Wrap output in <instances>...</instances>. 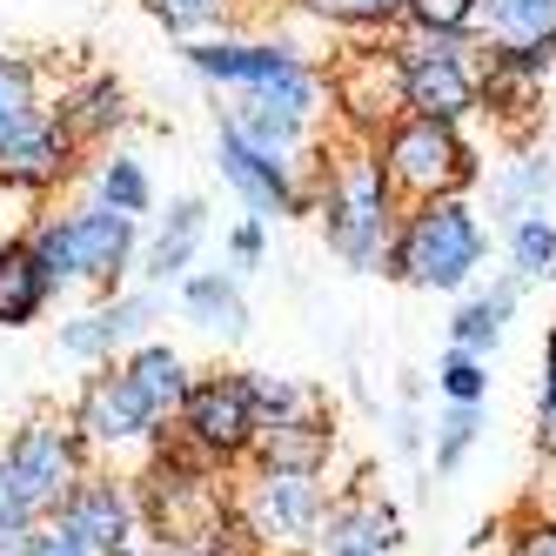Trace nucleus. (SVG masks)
I'll return each mask as SVG.
<instances>
[{"mask_svg":"<svg viewBox=\"0 0 556 556\" xmlns=\"http://www.w3.org/2000/svg\"><path fill=\"white\" fill-rule=\"evenodd\" d=\"M188 422L208 450H249L255 443V403H249V382H208L188 395Z\"/></svg>","mask_w":556,"mask_h":556,"instance_id":"obj_9","label":"nucleus"},{"mask_svg":"<svg viewBox=\"0 0 556 556\" xmlns=\"http://www.w3.org/2000/svg\"><path fill=\"white\" fill-rule=\"evenodd\" d=\"M543 456H556V389L543 395Z\"/></svg>","mask_w":556,"mask_h":556,"instance_id":"obj_34","label":"nucleus"},{"mask_svg":"<svg viewBox=\"0 0 556 556\" xmlns=\"http://www.w3.org/2000/svg\"><path fill=\"white\" fill-rule=\"evenodd\" d=\"M403 88H409V101L429 114V122H456V114L469 108V74H463V61L450 54V48H422V54H409V67H403Z\"/></svg>","mask_w":556,"mask_h":556,"instance_id":"obj_10","label":"nucleus"},{"mask_svg":"<svg viewBox=\"0 0 556 556\" xmlns=\"http://www.w3.org/2000/svg\"><path fill=\"white\" fill-rule=\"evenodd\" d=\"M128 382L141 389V403H148L154 416H162L168 403H181V363H175L168 349H141L135 369H128Z\"/></svg>","mask_w":556,"mask_h":556,"instance_id":"obj_22","label":"nucleus"},{"mask_svg":"<svg viewBox=\"0 0 556 556\" xmlns=\"http://www.w3.org/2000/svg\"><path fill=\"white\" fill-rule=\"evenodd\" d=\"M516 268H523V275H549L556 268V228L549 222H523V228H516Z\"/></svg>","mask_w":556,"mask_h":556,"instance_id":"obj_27","label":"nucleus"},{"mask_svg":"<svg viewBox=\"0 0 556 556\" xmlns=\"http://www.w3.org/2000/svg\"><path fill=\"white\" fill-rule=\"evenodd\" d=\"M128 242H135L128 215L94 208V215H74L67 228H48L41 242H34V262H41L48 282L54 275H114L128 262Z\"/></svg>","mask_w":556,"mask_h":556,"instance_id":"obj_2","label":"nucleus"},{"mask_svg":"<svg viewBox=\"0 0 556 556\" xmlns=\"http://www.w3.org/2000/svg\"><path fill=\"white\" fill-rule=\"evenodd\" d=\"M409 14L422 27H435V34H450V27H463L476 14V0H409Z\"/></svg>","mask_w":556,"mask_h":556,"instance_id":"obj_30","label":"nucleus"},{"mask_svg":"<svg viewBox=\"0 0 556 556\" xmlns=\"http://www.w3.org/2000/svg\"><path fill=\"white\" fill-rule=\"evenodd\" d=\"M14 476L27 483L34 509H61L67 490H74V450H67V435L61 429H21L14 435V450H8Z\"/></svg>","mask_w":556,"mask_h":556,"instance_id":"obj_8","label":"nucleus"},{"mask_svg":"<svg viewBox=\"0 0 556 556\" xmlns=\"http://www.w3.org/2000/svg\"><path fill=\"white\" fill-rule=\"evenodd\" d=\"M443 389L456 395V403H476V395H483V369L469 363V349H456L450 363H443Z\"/></svg>","mask_w":556,"mask_h":556,"instance_id":"obj_31","label":"nucleus"},{"mask_svg":"<svg viewBox=\"0 0 556 556\" xmlns=\"http://www.w3.org/2000/svg\"><path fill=\"white\" fill-rule=\"evenodd\" d=\"M476 249H483V235H476L469 208L456 202H435L416 215V228L403 235V249H395V268L409 275L422 289H456L463 275L476 268Z\"/></svg>","mask_w":556,"mask_h":556,"instance_id":"obj_1","label":"nucleus"},{"mask_svg":"<svg viewBox=\"0 0 556 556\" xmlns=\"http://www.w3.org/2000/svg\"><path fill=\"white\" fill-rule=\"evenodd\" d=\"M154 315V302L148 295H135V302H114L108 315H88V323H74V329H61V349L67 355H101V349H114L122 336H135L141 323Z\"/></svg>","mask_w":556,"mask_h":556,"instance_id":"obj_15","label":"nucleus"},{"mask_svg":"<svg viewBox=\"0 0 556 556\" xmlns=\"http://www.w3.org/2000/svg\"><path fill=\"white\" fill-rule=\"evenodd\" d=\"M490 21H496V34H509V41L543 48L556 34V0H490Z\"/></svg>","mask_w":556,"mask_h":556,"instance_id":"obj_20","label":"nucleus"},{"mask_svg":"<svg viewBox=\"0 0 556 556\" xmlns=\"http://www.w3.org/2000/svg\"><path fill=\"white\" fill-rule=\"evenodd\" d=\"M34 128V81H27V67L0 54V148H8L14 135Z\"/></svg>","mask_w":556,"mask_h":556,"instance_id":"obj_23","label":"nucleus"},{"mask_svg":"<svg viewBox=\"0 0 556 556\" xmlns=\"http://www.w3.org/2000/svg\"><path fill=\"white\" fill-rule=\"evenodd\" d=\"M295 122H302V114L295 108H282V101H255V108H242V114H235V122H228V135H242L249 148H262V154H282L289 141H295Z\"/></svg>","mask_w":556,"mask_h":556,"instance_id":"obj_18","label":"nucleus"},{"mask_svg":"<svg viewBox=\"0 0 556 556\" xmlns=\"http://www.w3.org/2000/svg\"><path fill=\"white\" fill-rule=\"evenodd\" d=\"M194 242H202V202H181L175 222L162 228V242H154V255H148V275H181Z\"/></svg>","mask_w":556,"mask_h":556,"instance_id":"obj_21","label":"nucleus"},{"mask_svg":"<svg viewBox=\"0 0 556 556\" xmlns=\"http://www.w3.org/2000/svg\"><path fill=\"white\" fill-rule=\"evenodd\" d=\"M222 175L249 194V202L262 208V215H275V208H289V181H282V162L275 154H262V148H249L242 135H222Z\"/></svg>","mask_w":556,"mask_h":556,"instance_id":"obj_13","label":"nucleus"},{"mask_svg":"<svg viewBox=\"0 0 556 556\" xmlns=\"http://www.w3.org/2000/svg\"><path fill=\"white\" fill-rule=\"evenodd\" d=\"M323 530V496H315L308 476H262V490L249 503V536L262 543H308Z\"/></svg>","mask_w":556,"mask_h":556,"instance_id":"obj_5","label":"nucleus"},{"mask_svg":"<svg viewBox=\"0 0 556 556\" xmlns=\"http://www.w3.org/2000/svg\"><path fill=\"white\" fill-rule=\"evenodd\" d=\"M389 162H395V175L416 181V188H450V181H469V154H463V141L450 135V122H429V114H422L416 128L395 135Z\"/></svg>","mask_w":556,"mask_h":556,"instance_id":"obj_6","label":"nucleus"},{"mask_svg":"<svg viewBox=\"0 0 556 556\" xmlns=\"http://www.w3.org/2000/svg\"><path fill=\"white\" fill-rule=\"evenodd\" d=\"M469 443H476V403H456V416L443 422V443H435V469H456Z\"/></svg>","mask_w":556,"mask_h":556,"instance_id":"obj_28","label":"nucleus"},{"mask_svg":"<svg viewBox=\"0 0 556 556\" xmlns=\"http://www.w3.org/2000/svg\"><path fill=\"white\" fill-rule=\"evenodd\" d=\"M154 14H162L168 27H194V21H208L215 14V0H148Z\"/></svg>","mask_w":556,"mask_h":556,"instance_id":"obj_33","label":"nucleus"},{"mask_svg":"<svg viewBox=\"0 0 556 556\" xmlns=\"http://www.w3.org/2000/svg\"><path fill=\"white\" fill-rule=\"evenodd\" d=\"M509 556H556V523H523L509 536Z\"/></svg>","mask_w":556,"mask_h":556,"instance_id":"obj_32","label":"nucleus"},{"mask_svg":"<svg viewBox=\"0 0 556 556\" xmlns=\"http://www.w3.org/2000/svg\"><path fill=\"white\" fill-rule=\"evenodd\" d=\"M323 8H342V14H382V8H395V0H323Z\"/></svg>","mask_w":556,"mask_h":556,"instance_id":"obj_35","label":"nucleus"},{"mask_svg":"<svg viewBox=\"0 0 556 556\" xmlns=\"http://www.w3.org/2000/svg\"><path fill=\"white\" fill-rule=\"evenodd\" d=\"M27 556H94L81 536H74L67 523H61V516H54V523L48 530H27Z\"/></svg>","mask_w":556,"mask_h":556,"instance_id":"obj_29","label":"nucleus"},{"mask_svg":"<svg viewBox=\"0 0 556 556\" xmlns=\"http://www.w3.org/2000/svg\"><path fill=\"white\" fill-rule=\"evenodd\" d=\"M34 516H41V509H34L27 483L14 476V463L0 456V536H27V530H34Z\"/></svg>","mask_w":556,"mask_h":556,"instance_id":"obj_25","label":"nucleus"},{"mask_svg":"<svg viewBox=\"0 0 556 556\" xmlns=\"http://www.w3.org/2000/svg\"><path fill=\"white\" fill-rule=\"evenodd\" d=\"M329 463V429H315V422H275L262 435V469L275 476H315Z\"/></svg>","mask_w":556,"mask_h":556,"instance_id":"obj_14","label":"nucleus"},{"mask_svg":"<svg viewBox=\"0 0 556 556\" xmlns=\"http://www.w3.org/2000/svg\"><path fill=\"white\" fill-rule=\"evenodd\" d=\"M509 302H516V289H496V295H483V302H469V308L456 315V349H483V342H496Z\"/></svg>","mask_w":556,"mask_h":556,"instance_id":"obj_24","label":"nucleus"},{"mask_svg":"<svg viewBox=\"0 0 556 556\" xmlns=\"http://www.w3.org/2000/svg\"><path fill=\"white\" fill-rule=\"evenodd\" d=\"M154 409L141 403V389L128 376H101L88 389V409H81V429L101 435V443H135V435H148Z\"/></svg>","mask_w":556,"mask_h":556,"instance_id":"obj_12","label":"nucleus"},{"mask_svg":"<svg viewBox=\"0 0 556 556\" xmlns=\"http://www.w3.org/2000/svg\"><path fill=\"white\" fill-rule=\"evenodd\" d=\"M188 315L202 329H222V336H242L249 329V308H242V295H235V282H222V275L188 282Z\"/></svg>","mask_w":556,"mask_h":556,"instance_id":"obj_17","label":"nucleus"},{"mask_svg":"<svg viewBox=\"0 0 556 556\" xmlns=\"http://www.w3.org/2000/svg\"><path fill=\"white\" fill-rule=\"evenodd\" d=\"M194 67L202 74H222V81H249V88H262L268 101H282V108H308V74H302V61L295 54H282V48H194Z\"/></svg>","mask_w":556,"mask_h":556,"instance_id":"obj_3","label":"nucleus"},{"mask_svg":"<svg viewBox=\"0 0 556 556\" xmlns=\"http://www.w3.org/2000/svg\"><path fill=\"white\" fill-rule=\"evenodd\" d=\"M255 249H262V235H255V228L235 235V255H242V262H255Z\"/></svg>","mask_w":556,"mask_h":556,"instance_id":"obj_36","label":"nucleus"},{"mask_svg":"<svg viewBox=\"0 0 556 556\" xmlns=\"http://www.w3.org/2000/svg\"><path fill=\"white\" fill-rule=\"evenodd\" d=\"M54 168H61V135L48 128H27L0 148V175H14V181H48Z\"/></svg>","mask_w":556,"mask_h":556,"instance_id":"obj_19","label":"nucleus"},{"mask_svg":"<svg viewBox=\"0 0 556 556\" xmlns=\"http://www.w3.org/2000/svg\"><path fill=\"white\" fill-rule=\"evenodd\" d=\"M382 235V168L376 162H349L336 194H329V242L349 262H369Z\"/></svg>","mask_w":556,"mask_h":556,"instance_id":"obj_4","label":"nucleus"},{"mask_svg":"<svg viewBox=\"0 0 556 556\" xmlns=\"http://www.w3.org/2000/svg\"><path fill=\"white\" fill-rule=\"evenodd\" d=\"M395 543H403V530L382 503H342L323 523V556H395Z\"/></svg>","mask_w":556,"mask_h":556,"instance_id":"obj_11","label":"nucleus"},{"mask_svg":"<svg viewBox=\"0 0 556 556\" xmlns=\"http://www.w3.org/2000/svg\"><path fill=\"white\" fill-rule=\"evenodd\" d=\"M48 295V275L34 262V249H8L0 255V323H27Z\"/></svg>","mask_w":556,"mask_h":556,"instance_id":"obj_16","label":"nucleus"},{"mask_svg":"<svg viewBox=\"0 0 556 556\" xmlns=\"http://www.w3.org/2000/svg\"><path fill=\"white\" fill-rule=\"evenodd\" d=\"M101 194H108L114 215H141V208H148V181H141L135 162H114V168L101 175Z\"/></svg>","mask_w":556,"mask_h":556,"instance_id":"obj_26","label":"nucleus"},{"mask_svg":"<svg viewBox=\"0 0 556 556\" xmlns=\"http://www.w3.org/2000/svg\"><path fill=\"white\" fill-rule=\"evenodd\" d=\"M61 523L81 536L94 556H114V549L135 543V503L114 490V483H81V490H67Z\"/></svg>","mask_w":556,"mask_h":556,"instance_id":"obj_7","label":"nucleus"}]
</instances>
